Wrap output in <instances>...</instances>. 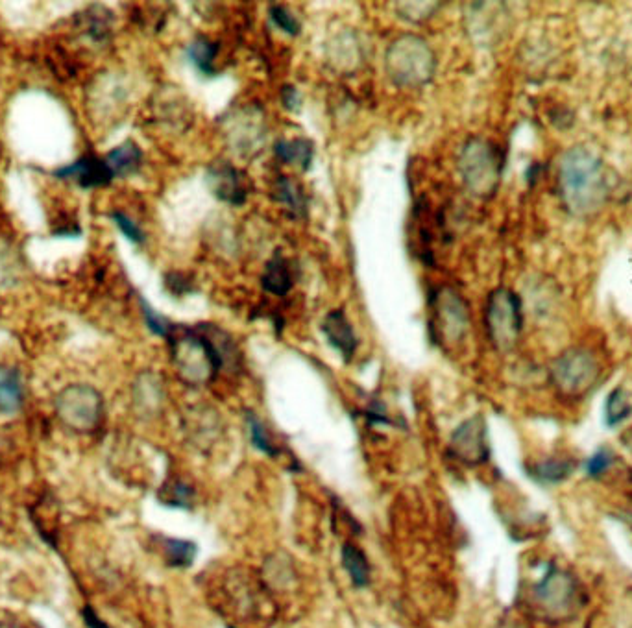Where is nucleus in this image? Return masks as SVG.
Masks as SVG:
<instances>
[{
    "mask_svg": "<svg viewBox=\"0 0 632 628\" xmlns=\"http://www.w3.org/2000/svg\"><path fill=\"white\" fill-rule=\"evenodd\" d=\"M322 331H324L329 344L341 353L342 359L346 363L352 361L355 350H357V337H355L352 324L348 322L342 309H335V311L326 314V318L322 322Z\"/></svg>",
    "mask_w": 632,
    "mask_h": 628,
    "instance_id": "nucleus-13",
    "label": "nucleus"
},
{
    "mask_svg": "<svg viewBox=\"0 0 632 628\" xmlns=\"http://www.w3.org/2000/svg\"><path fill=\"white\" fill-rule=\"evenodd\" d=\"M342 566L355 588H366L372 579V569L365 553L353 544L342 545Z\"/></svg>",
    "mask_w": 632,
    "mask_h": 628,
    "instance_id": "nucleus-20",
    "label": "nucleus"
},
{
    "mask_svg": "<svg viewBox=\"0 0 632 628\" xmlns=\"http://www.w3.org/2000/svg\"><path fill=\"white\" fill-rule=\"evenodd\" d=\"M86 36L93 41H106L111 36V26H113V15L104 6H91L89 10L80 15Z\"/></svg>",
    "mask_w": 632,
    "mask_h": 628,
    "instance_id": "nucleus-23",
    "label": "nucleus"
},
{
    "mask_svg": "<svg viewBox=\"0 0 632 628\" xmlns=\"http://www.w3.org/2000/svg\"><path fill=\"white\" fill-rule=\"evenodd\" d=\"M459 170L470 193L490 198L501 182L503 152L487 139H470L462 148Z\"/></svg>",
    "mask_w": 632,
    "mask_h": 628,
    "instance_id": "nucleus-4",
    "label": "nucleus"
},
{
    "mask_svg": "<svg viewBox=\"0 0 632 628\" xmlns=\"http://www.w3.org/2000/svg\"><path fill=\"white\" fill-rule=\"evenodd\" d=\"M193 497H195V492H193L187 484L180 483V481L169 484L167 488H163V490L159 492V499H161L167 507L172 508L191 507V505H193Z\"/></svg>",
    "mask_w": 632,
    "mask_h": 628,
    "instance_id": "nucleus-27",
    "label": "nucleus"
},
{
    "mask_svg": "<svg viewBox=\"0 0 632 628\" xmlns=\"http://www.w3.org/2000/svg\"><path fill=\"white\" fill-rule=\"evenodd\" d=\"M601 375V364L596 355L586 348L562 351L551 364V385L560 398L581 399L596 387Z\"/></svg>",
    "mask_w": 632,
    "mask_h": 628,
    "instance_id": "nucleus-5",
    "label": "nucleus"
},
{
    "mask_svg": "<svg viewBox=\"0 0 632 628\" xmlns=\"http://www.w3.org/2000/svg\"><path fill=\"white\" fill-rule=\"evenodd\" d=\"M207 185L209 191L219 200L233 206H241L248 196V187L244 183L241 170L235 169L228 161H215L207 169Z\"/></svg>",
    "mask_w": 632,
    "mask_h": 628,
    "instance_id": "nucleus-11",
    "label": "nucleus"
},
{
    "mask_svg": "<svg viewBox=\"0 0 632 628\" xmlns=\"http://www.w3.org/2000/svg\"><path fill=\"white\" fill-rule=\"evenodd\" d=\"M159 544H161V553L165 556V562L171 568L185 569L193 566L196 551H198V547L193 542L178 540V538H161Z\"/></svg>",
    "mask_w": 632,
    "mask_h": 628,
    "instance_id": "nucleus-22",
    "label": "nucleus"
},
{
    "mask_svg": "<svg viewBox=\"0 0 632 628\" xmlns=\"http://www.w3.org/2000/svg\"><path fill=\"white\" fill-rule=\"evenodd\" d=\"M557 185L562 204L575 217L596 215L610 194L605 165L586 146H573L562 154Z\"/></svg>",
    "mask_w": 632,
    "mask_h": 628,
    "instance_id": "nucleus-1",
    "label": "nucleus"
},
{
    "mask_svg": "<svg viewBox=\"0 0 632 628\" xmlns=\"http://www.w3.org/2000/svg\"><path fill=\"white\" fill-rule=\"evenodd\" d=\"M281 102H283V108L296 113L298 109L302 108V95L294 85H285L281 89Z\"/></svg>",
    "mask_w": 632,
    "mask_h": 628,
    "instance_id": "nucleus-35",
    "label": "nucleus"
},
{
    "mask_svg": "<svg viewBox=\"0 0 632 628\" xmlns=\"http://www.w3.org/2000/svg\"><path fill=\"white\" fill-rule=\"evenodd\" d=\"M270 19L285 34H289V36H298L300 34V23L296 21V17L287 8H283L280 4H272L270 6Z\"/></svg>",
    "mask_w": 632,
    "mask_h": 628,
    "instance_id": "nucleus-30",
    "label": "nucleus"
},
{
    "mask_svg": "<svg viewBox=\"0 0 632 628\" xmlns=\"http://www.w3.org/2000/svg\"><path fill=\"white\" fill-rule=\"evenodd\" d=\"M631 412L632 405L627 392L620 387L614 388L608 394L607 405H605V418H607L608 425L610 427L620 425L631 416Z\"/></svg>",
    "mask_w": 632,
    "mask_h": 628,
    "instance_id": "nucleus-25",
    "label": "nucleus"
},
{
    "mask_svg": "<svg viewBox=\"0 0 632 628\" xmlns=\"http://www.w3.org/2000/svg\"><path fill=\"white\" fill-rule=\"evenodd\" d=\"M450 455L468 468H475L488 462L490 446L487 422L481 414L468 418L451 433Z\"/></svg>",
    "mask_w": 632,
    "mask_h": 628,
    "instance_id": "nucleus-10",
    "label": "nucleus"
},
{
    "mask_svg": "<svg viewBox=\"0 0 632 628\" xmlns=\"http://www.w3.org/2000/svg\"><path fill=\"white\" fill-rule=\"evenodd\" d=\"M56 416L69 431L76 435L95 433L104 418V398L91 385H69L63 388L54 401Z\"/></svg>",
    "mask_w": 632,
    "mask_h": 628,
    "instance_id": "nucleus-6",
    "label": "nucleus"
},
{
    "mask_svg": "<svg viewBox=\"0 0 632 628\" xmlns=\"http://www.w3.org/2000/svg\"><path fill=\"white\" fill-rule=\"evenodd\" d=\"M134 405L137 412L146 418L158 414L163 405V385L158 375L143 374L134 385Z\"/></svg>",
    "mask_w": 632,
    "mask_h": 628,
    "instance_id": "nucleus-15",
    "label": "nucleus"
},
{
    "mask_svg": "<svg viewBox=\"0 0 632 628\" xmlns=\"http://www.w3.org/2000/svg\"><path fill=\"white\" fill-rule=\"evenodd\" d=\"M56 176L63 178V180H71V182L78 183L84 189L106 187V185H110L115 180L108 163L102 157L93 156V154L80 157L73 165L56 170Z\"/></svg>",
    "mask_w": 632,
    "mask_h": 628,
    "instance_id": "nucleus-12",
    "label": "nucleus"
},
{
    "mask_svg": "<svg viewBox=\"0 0 632 628\" xmlns=\"http://www.w3.org/2000/svg\"><path fill=\"white\" fill-rule=\"evenodd\" d=\"M272 196H274V200H278L280 204L287 207L294 217H307V200H305L304 189L296 180L281 176L274 183Z\"/></svg>",
    "mask_w": 632,
    "mask_h": 628,
    "instance_id": "nucleus-19",
    "label": "nucleus"
},
{
    "mask_svg": "<svg viewBox=\"0 0 632 628\" xmlns=\"http://www.w3.org/2000/svg\"><path fill=\"white\" fill-rule=\"evenodd\" d=\"M387 71L394 84L418 87L433 78L435 56L420 37H400L387 54Z\"/></svg>",
    "mask_w": 632,
    "mask_h": 628,
    "instance_id": "nucleus-7",
    "label": "nucleus"
},
{
    "mask_svg": "<svg viewBox=\"0 0 632 628\" xmlns=\"http://www.w3.org/2000/svg\"><path fill=\"white\" fill-rule=\"evenodd\" d=\"M276 156L280 157L287 165H298L302 170H309L313 157H315V145L309 139H292V141H278Z\"/></svg>",
    "mask_w": 632,
    "mask_h": 628,
    "instance_id": "nucleus-21",
    "label": "nucleus"
},
{
    "mask_svg": "<svg viewBox=\"0 0 632 628\" xmlns=\"http://www.w3.org/2000/svg\"><path fill=\"white\" fill-rule=\"evenodd\" d=\"M470 329L468 303L457 290L442 287L433 294V333L440 344L453 346L466 337Z\"/></svg>",
    "mask_w": 632,
    "mask_h": 628,
    "instance_id": "nucleus-9",
    "label": "nucleus"
},
{
    "mask_svg": "<svg viewBox=\"0 0 632 628\" xmlns=\"http://www.w3.org/2000/svg\"><path fill=\"white\" fill-rule=\"evenodd\" d=\"M111 218H113V222L119 226V230L122 231V235H124L128 241L135 242V244H143V242H145V233L141 231V228L135 224L132 218L126 217L121 211L111 213Z\"/></svg>",
    "mask_w": 632,
    "mask_h": 628,
    "instance_id": "nucleus-33",
    "label": "nucleus"
},
{
    "mask_svg": "<svg viewBox=\"0 0 632 628\" xmlns=\"http://www.w3.org/2000/svg\"><path fill=\"white\" fill-rule=\"evenodd\" d=\"M25 403L21 374L15 368H0V414H15Z\"/></svg>",
    "mask_w": 632,
    "mask_h": 628,
    "instance_id": "nucleus-17",
    "label": "nucleus"
},
{
    "mask_svg": "<svg viewBox=\"0 0 632 628\" xmlns=\"http://www.w3.org/2000/svg\"><path fill=\"white\" fill-rule=\"evenodd\" d=\"M17 259L12 254V250L8 248H2L0 244V285H13L15 279L19 276V270H17Z\"/></svg>",
    "mask_w": 632,
    "mask_h": 628,
    "instance_id": "nucleus-32",
    "label": "nucleus"
},
{
    "mask_svg": "<svg viewBox=\"0 0 632 628\" xmlns=\"http://www.w3.org/2000/svg\"><path fill=\"white\" fill-rule=\"evenodd\" d=\"M165 281H167V289L171 290L172 294H176V296L193 292L191 279L185 278L183 274H167Z\"/></svg>",
    "mask_w": 632,
    "mask_h": 628,
    "instance_id": "nucleus-34",
    "label": "nucleus"
},
{
    "mask_svg": "<svg viewBox=\"0 0 632 628\" xmlns=\"http://www.w3.org/2000/svg\"><path fill=\"white\" fill-rule=\"evenodd\" d=\"M265 573L267 579L272 586L276 588H285L292 579H294V569L291 564H287L285 556H274L265 564Z\"/></svg>",
    "mask_w": 632,
    "mask_h": 628,
    "instance_id": "nucleus-28",
    "label": "nucleus"
},
{
    "mask_svg": "<svg viewBox=\"0 0 632 628\" xmlns=\"http://www.w3.org/2000/svg\"><path fill=\"white\" fill-rule=\"evenodd\" d=\"M167 340L171 344L172 363L183 383L202 387L213 381L222 370L219 351L202 326L195 329L174 326Z\"/></svg>",
    "mask_w": 632,
    "mask_h": 628,
    "instance_id": "nucleus-2",
    "label": "nucleus"
},
{
    "mask_svg": "<svg viewBox=\"0 0 632 628\" xmlns=\"http://www.w3.org/2000/svg\"><path fill=\"white\" fill-rule=\"evenodd\" d=\"M296 274H298L296 263L287 259L278 250L265 266V272L261 276V285H263V289L274 296H287L294 287Z\"/></svg>",
    "mask_w": 632,
    "mask_h": 628,
    "instance_id": "nucleus-14",
    "label": "nucleus"
},
{
    "mask_svg": "<svg viewBox=\"0 0 632 628\" xmlns=\"http://www.w3.org/2000/svg\"><path fill=\"white\" fill-rule=\"evenodd\" d=\"M575 468H577V464L570 457H549V459L531 464L527 471L536 483L557 484L570 479Z\"/></svg>",
    "mask_w": 632,
    "mask_h": 628,
    "instance_id": "nucleus-16",
    "label": "nucleus"
},
{
    "mask_svg": "<svg viewBox=\"0 0 632 628\" xmlns=\"http://www.w3.org/2000/svg\"><path fill=\"white\" fill-rule=\"evenodd\" d=\"M108 163L113 178H128L141 169L143 163V152L135 145L134 141H126L121 146L113 148L108 156L104 157Z\"/></svg>",
    "mask_w": 632,
    "mask_h": 628,
    "instance_id": "nucleus-18",
    "label": "nucleus"
},
{
    "mask_svg": "<svg viewBox=\"0 0 632 628\" xmlns=\"http://www.w3.org/2000/svg\"><path fill=\"white\" fill-rule=\"evenodd\" d=\"M488 339L501 353H509L520 342L523 329L522 300L511 289H496L488 296L485 314Z\"/></svg>",
    "mask_w": 632,
    "mask_h": 628,
    "instance_id": "nucleus-8",
    "label": "nucleus"
},
{
    "mask_svg": "<svg viewBox=\"0 0 632 628\" xmlns=\"http://www.w3.org/2000/svg\"><path fill=\"white\" fill-rule=\"evenodd\" d=\"M82 619H84L87 628H111L102 617L98 616L97 610L89 604L82 608Z\"/></svg>",
    "mask_w": 632,
    "mask_h": 628,
    "instance_id": "nucleus-36",
    "label": "nucleus"
},
{
    "mask_svg": "<svg viewBox=\"0 0 632 628\" xmlns=\"http://www.w3.org/2000/svg\"><path fill=\"white\" fill-rule=\"evenodd\" d=\"M246 422H248V427H250L252 444H254L259 451L267 453L268 457H280V447L272 442L265 423L259 420V416H257L256 412L246 411Z\"/></svg>",
    "mask_w": 632,
    "mask_h": 628,
    "instance_id": "nucleus-26",
    "label": "nucleus"
},
{
    "mask_svg": "<svg viewBox=\"0 0 632 628\" xmlns=\"http://www.w3.org/2000/svg\"><path fill=\"white\" fill-rule=\"evenodd\" d=\"M498 628H525L520 623H514V621H507V623H501Z\"/></svg>",
    "mask_w": 632,
    "mask_h": 628,
    "instance_id": "nucleus-37",
    "label": "nucleus"
},
{
    "mask_svg": "<svg viewBox=\"0 0 632 628\" xmlns=\"http://www.w3.org/2000/svg\"><path fill=\"white\" fill-rule=\"evenodd\" d=\"M189 60L195 63L196 69L206 76H213L215 71V58L219 54V45L209 41L206 37H198L187 50Z\"/></svg>",
    "mask_w": 632,
    "mask_h": 628,
    "instance_id": "nucleus-24",
    "label": "nucleus"
},
{
    "mask_svg": "<svg viewBox=\"0 0 632 628\" xmlns=\"http://www.w3.org/2000/svg\"><path fill=\"white\" fill-rule=\"evenodd\" d=\"M583 586L568 569L549 566L544 577L533 586V603L544 619L566 623L584 606Z\"/></svg>",
    "mask_w": 632,
    "mask_h": 628,
    "instance_id": "nucleus-3",
    "label": "nucleus"
},
{
    "mask_svg": "<svg viewBox=\"0 0 632 628\" xmlns=\"http://www.w3.org/2000/svg\"><path fill=\"white\" fill-rule=\"evenodd\" d=\"M614 464V455H612V451L607 449V447H601L599 451H596L588 462H586V473H588V477H592V479H599L603 473H607L610 470V466Z\"/></svg>",
    "mask_w": 632,
    "mask_h": 628,
    "instance_id": "nucleus-31",
    "label": "nucleus"
},
{
    "mask_svg": "<svg viewBox=\"0 0 632 628\" xmlns=\"http://www.w3.org/2000/svg\"><path fill=\"white\" fill-rule=\"evenodd\" d=\"M141 309H143V314H145V322L148 329H150L154 335H158V337L169 339L172 329H174L171 322H169L165 316L156 313L145 300H141Z\"/></svg>",
    "mask_w": 632,
    "mask_h": 628,
    "instance_id": "nucleus-29",
    "label": "nucleus"
}]
</instances>
